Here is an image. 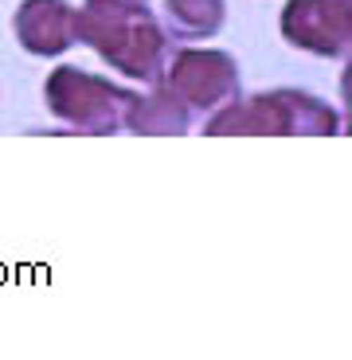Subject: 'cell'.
<instances>
[{
	"mask_svg": "<svg viewBox=\"0 0 352 360\" xmlns=\"http://www.w3.org/2000/svg\"><path fill=\"white\" fill-rule=\"evenodd\" d=\"M114 94H117L114 86H102L98 79H91V75H82V71H55L51 86H47V98H51L55 114L79 117V122L91 117V126H102V129L110 126L102 114L110 110L106 98H114Z\"/></svg>",
	"mask_w": 352,
	"mask_h": 360,
	"instance_id": "obj_1",
	"label": "cell"
},
{
	"mask_svg": "<svg viewBox=\"0 0 352 360\" xmlns=\"http://www.w3.org/2000/svg\"><path fill=\"white\" fill-rule=\"evenodd\" d=\"M282 32H289L309 51L333 55V51H341L348 24H344V8L329 12V0H294L289 16L282 20Z\"/></svg>",
	"mask_w": 352,
	"mask_h": 360,
	"instance_id": "obj_2",
	"label": "cell"
},
{
	"mask_svg": "<svg viewBox=\"0 0 352 360\" xmlns=\"http://www.w3.org/2000/svg\"><path fill=\"white\" fill-rule=\"evenodd\" d=\"M20 36H24L27 51L55 55L63 51L71 39V12L59 0H32L20 12Z\"/></svg>",
	"mask_w": 352,
	"mask_h": 360,
	"instance_id": "obj_3",
	"label": "cell"
},
{
	"mask_svg": "<svg viewBox=\"0 0 352 360\" xmlns=\"http://www.w3.org/2000/svg\"><path fill=\"white\" fill-rule=\"evenodd\" d=\"M172 4V16L184 32H208V24L200 20V12H208V16H223V4L219 0H169Z\"/></svg>",
	"mask_w": 352,
	"mask_h": 360,
	"instance_id": "obj_4",
	"label": "cell"
}]
</instances>
